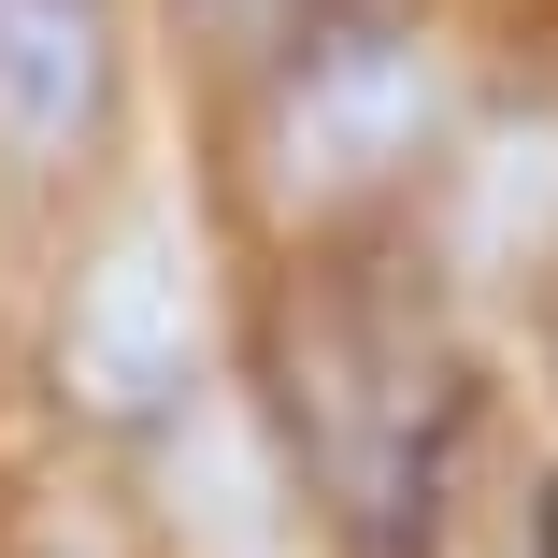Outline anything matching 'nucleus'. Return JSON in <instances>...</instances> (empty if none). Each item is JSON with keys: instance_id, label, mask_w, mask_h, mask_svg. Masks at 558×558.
Returning a JSON list of instances; mask_svg holds the SVG:
<instances>
[{"instance_id": "obj_1", "label": "nucleus", "mask_w": 558, "mask_h": 558, "mask_svg": "<svg viewBox=\"0 0 558 558\" xmlns=\"http://www.w3.org/2000/svg\"><path fill=\"white\" fill-rule=\"evenodd\" d=\"M272 459L359 558H429L444 473H459V359L429 344V301L387 258H315L272 301Z\"/></svg>"}, {"instance_id": "obj_8", "label": "nucleus", "mask_w": 558, "mask_h": 558, "mask_svg": "<svg viewBox=\"0 0 558 558\" xmlns=\"http://www.w3.org/2000/svg\"><path fill=\"white\" fill-rule=\"evenodd\" d=\"M272 15H344V0H272Z\"/></svg>"}, {"instance_id": "obj_6", "label": "nucleus", "mask_w": 558, "mask_h": 558, "mask_svg": "<svg viewBox=\"0 0 558 558\" xmlns=\"http://www.w3.org/2000/svg\"><path fill=\"white\" fill-rule=\"evenodd\" d=\"M158 544L172 558H301V473L272 459V429L244 401H186L158 444Z\"/></svg>"}, {"instance_id": "obj_7", "label": "nucleus", "mask_w": 558, "mask_h": 558, "mask_svg": "<svg viewBox=\"0 0 558 558\" xmlns=\"http://www.w3.org/2000/svg\"><path fill=\"white\" fill-rule=\"evenodd\" d=\"M530 544H544V558H558V473H544V487H530Z\"/></svg>"}, {"instance_id": "obj_4", "label": "nucleus", "mask_w": 558, "mask_h": 558, "mask_svg": "<svg viewBox=\"0 0 558 558\" xmlns=\"http://www.w3.org/2000/svg\"><path fill=\"white\" fill-rule=\"evenodd\" d=\"M130 100V0H0V186H86Z\"/></svg>"}, {"instance_id": "obj_5", "label": "nucleus", "mask_w": 558, "mask_h": 558, "mask_svg": "<svg viewBox=\"0 0 558 558\" xmlns=\"http://www.w3.org/2000/svg\"><path fill=\"white\" fill-rule=\"evenodd\" d=\"M429 244H444V287H544L558 272V100H501V116L444 130Z\"/></svg>"}, {"instance_id": "obj_2", "label": "nucleus", "mask_w": 558, "mask_h": 558, "mask_svg": "<svg viewBox=\"0 0 558 558\" xmlns=\"http://www.w3.org/2000/svg\"><path fill=\"white\" fill-rule=\"evenodd\" d=\"M444 130H459V72H444V29L401 15V0H344V15H287L272 58L244 72V201L287 244H329L359 215L415 201Z\"/></svg>"}, {"instance_id": "obj_3", "label": "nucleus", "mask_w": 558, "mask_h": 558, "mask_svg": "<svg viewBox=\"0 0 558 558\" xmlns=\"http://www.w3.org/2000/svg\"><path fill=\"white\" fill-rule=\"evenodd\" d=\"M44 373H58V415L72 429H116V444H158L215 387L201 373V244H186V215L158 186H116L72 230Z\"/></svg>"}]
</instances>
